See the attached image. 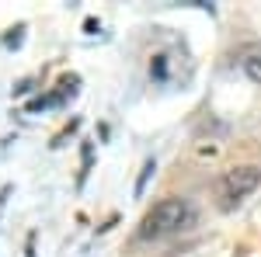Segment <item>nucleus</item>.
I'll return each mask as SVG.
<instances>
[{"mask_svg": "<svg viewBox=\"0 0 261 257\" xmlns=\"http://www.w3.org/2000/svg\"><path fill=\"white\" fill-rule=\"evenodd\" d=\"M195 222V212L188 202L181 198H167V202H157L140 222V240H161L171 237V233H181Z\"/></svg>", "mask_w": 261, "mask_h": 257, "instance_id": "obj_1", "label": "nucleus"}, {"mask_svg": "<svg viewBox=\"0 0 261 257\" xmlns=\"http://www.w3.org/2000/svg\"><path fill=\"white\" fill-rule=\"evenodd\" d=\"M258 184H261V167H254V163H244V167L226 170V174L220 178V184H216L220 209H233V205H241Z\"/></svg>", "mask_w": 261, "mask_h": 257, "instance_id": "obj_2", "label": "nucleus"}, {"mask_svg": "<svg viewBox=\"0 0 261 257\" xmlns=\"http://www.w3.org/2000/svg\"><path fill=\"white\" fill-rule=\"evenodd\" d=\"M241 66L244 73L254 80V83H261V45H247L241 52Z\"/></svg>", "mask_w": 261, "mask_h": 257, "instance_id": "obj_3", "label": "nucleus"}, {"mask_svg": "<svg viewBox=\"0 0 261 257\" xmlns=\"http://www.w3.org/2000/svg\"><path fill=\"white\" fill-rule=\"evenodd\" d=\"M153 170H157V163H153V160H146V163H143V170H140V181H136V195L146 191V181L153 178Z\"/></svg>", "mask_w": 261, "mask_h": 257, "instance_id": "obj_4", "label": "nucleus"}, {"mask_svg": "<svg viewBox=\"0 0 261 257\" xmlns=\"http://www.w3.org/2000/svg\"><path fill=\"white\" fill-rule=\"evenodd\" d=\"M21 42H24V24H14L7 35H4V45H11V49H18Z\"/></svg>", "mask_w": 261, "mask_h": 257, "instance_id": "obj_5", "label": "nucleus"}, {"mask_svg": "<svg viewBox=\"0 0 261 257\" xmlns=\"http://www.w3.org/2000/svg\"><path fill=\"white\" fill-rule=\"evenodd\" d=\"M24 257H35V233H28V247H24Z\"/></svg>", "mask_w": 261, "mask_h": 257, "instance_id": "obj_6", "label": "nucleus"}, {"mask_svg": "<svg viewBox=\"0 0 261 257\" xmlns=\"http://www.w3.org/2000/svg\"><path fill=\"white\" fill-rule=\"evenodd\" d=\"M7 195H11V184H7V188H0V209H4V202H7Z\"/></svg>", "mask_w": 261, "mask_h": 257, "instance_id": "obj_7", "label": "nucleus"}]
</instances>
